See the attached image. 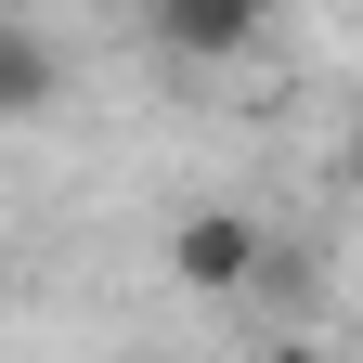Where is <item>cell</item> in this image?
<instances>
[{"label": "cell", "mask_w": 363, "mask_h": 363, "mask_svg": "<svg viewBox=\"0 0 363 363\" xmlns=\"http://www.w3.org/2000/svg\"><path fill=\"white\" fill-rule=\"evenodd\" d=\"M169 272H182L195 298H247V272H259V220H234V208L182 220V234H169Z\"/></svg>", "instance_id": "obj_1"}, {"label": "cell", "mask_w": 363, "mask_h": 363, "mask_svg": "<svg viewBox=\"0 0 363 363\" xmlns=\"http://www.w3.org/2000/svg\"><path fill=\"white\" fill-rule=\"evenodd\" d=\"M259 363H325V350H311V337H272V350H259Z\"/></svg>", "instance_id": "obj_4"}, {"label": "cell", "mask_w": 363, "mask_h": 363, "mask_svg": "<svg viewBox=\"0 0 363 363\" xmlns=\"http://www.w3.org/2000/svg\"><path fill=\"white\" fill-rule=\"evenodd\" d=\"M52 91H65V52L0 13V117H52Z\"/></svg>", "instance_id": "obj_3"}, {"label": "cell", "mask_w": 363, "mask_h": 363, "mask_svg": "<svg viewBox=\"0 0 363 363\" xmlns=\"http://www.w3.org/2000/svg\"><path fill=\"white\" fill-rule=\"evenodd\" d=\"M272 13H286V0H156V52H182V65H220V52H247Z\"/></svg>", "instance_id": "obj_2"}]
</instances>
